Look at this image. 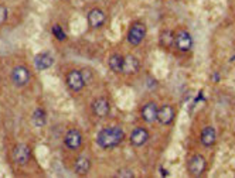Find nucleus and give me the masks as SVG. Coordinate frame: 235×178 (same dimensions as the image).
I'll return each mask as SVG.
<instances>
[{
	"mask_svg": "<svg viewBox=\"0 0 235 178\" xmlns=\"http://www.w3.org/2000/svg\"><path fill=\"white\" fill-rule=\"evenodd\" d=\"M125 138V133L121 127L117 126H109L103 127L102 130L96 134V143L101 149H114L119 146Z\"/></svg>",
	"mask_w": 235,
	"mask_h": 178,
	"instance_id": "nucleus-1",
	"label": "nucleus"
},
{
	"mask_svg": "<svg viewBox=\"0 0 235 178\" xmlns=\"http://www.w3.org/2000/svg\"><path fill=\"white\" fill-rule=\"evenodd\" d=\"M146 37V25L140 21L133 23L128 30V37L126 40L130 45H139Z\"/></svg>",
	"mask_w": 235,
	"mask_h": 178,
	"instance_id": "nucleus-2",
	"label": "nucleus"
},
{
	"mask_svg": "<svg viewBox=\"0 0 235 178\" xmlns=\"http://www.w3.org/2000/svg\"><path fill=\"white\" fill-rule=\"evenodd\" d=\"M10 76H11V82L18 88L26 86V85L30 82V78H31L29 68L24 65H16L14 68L11 69Z\"/></svg>",
	"mask_w": 235,
	"mask_h": 178,
	"instance_id": "nucleus-3",
	"label": "nucleus"
},
{
	"mask_svg": "<svg viewBox=\"0 0 235 178\" xmlns=\"http://www.w3.org/2000/svg\"><path fill=\"white\" fill-rule=\"evenodd\" d=\"M65 82L68 85L72 92H79L84 89L87 81H85L84 75H82L81 71H77V69H72L70 72L67 74V78H65Z\"/></svg>",
	"mask_w": 235,
	"mask_h": 178,
	"instance_id": "nucleus-4",
	"label": "nucleus"
},
{
	"mask_svg": "<svg viewBox=\"0 0 235 178\" xmlns=\"http://www.w3.org/2000/svg\"><path fill=\"white\" fill-rule=\"evenodd\" d=\"M207 163L206 158L201 156V154H195L190 158L188 161V172H190L193 177H200V175L206 171Z\"/></svg>",
	"mask_w": 235,
	"mask_h": 178,
	"instance_id": "nucleus-5",
	"label": "nucleus"
},
{
	"mask_svg": "<svg viewBox=\"0 0 235 178\" xmlns=\"http://www.w3.org/2000/svg\"><path fill=\"white\" fill-rule=\"evenodd\" d=\"M173 43H174V45L177 47V50L186 52V51H190L191 47H193V37L190 36L188 31L181 30V31H179V33L174 36Z\"/></svg>",
	"mask_w": 235,
	"mask_h": 178,
	"instance_id": "nucleus-6",
	"label": "nucleus"
},
{
	"mask_svg": "<svg viewBox=\"0 0 235 178\" xmlns=\"http://www.w3.org/2000/svg\"><path fill=\"white\" fill-rule=\"evenodd\" d=\"M64 144L70 150H78L82 146V134L77 129H70L64 136Z\"/></svg>",
	"mask_w": 235,
	"mask_h": 178,
	"instance_id": "nucleus-7",
	"label": "nucleus"
},
{
	"mask_svg": "<svg viewBox=\"0 0 235 178\" xmlns=\"http://www.w3.org/2000/svg\"><path fill=\"white\" fill-rule=\"evenodd\" d=\"M31 157V150L27 144H17L13 150V158L18 165H26Z\"/></svg>",
	"mask_w": 235,
	"mask_h": 178,
	"instance_id": "nucleus-8",
	"label": "nucleus"
},
{
	"mask_svg": "<svg viewBox=\"0 0 235 178\" xmlns=\"http://www.w3.org/2000/svg\"><path fill=\"white\" fill-rule=\"evenodd\" d=\"M110 112V103L105 98H96L92 102V113L96 117H105Z\"/></svg>",
	"mask_w": 235,
	"mask_h": 178,
	"instance_id": "nucleus-9",
	"label": "nucleus"
},
{
	"mask_svg": "<svg viewBox=\"0 0 235 178\" xmlns=\"http://www.w3.org/2000/svg\"><path fill=\"white\" fill-rule=\"evenodd\" d=\"M106 21V14L101 9H92L88 13V24L91 28H101Z\"/></svg>",
	"mask_w": 235,
	"mask_h": 178,
	"instance_id": "nucleus-10",
	"label": "nucleus"
},
{
	"mask_svg": "<svg viewBox=\"0 0 235 178\" xmlns=\"http://www.w3.org/2000/svg\"><path fill=\"white\" fill-rule=\"evenodd\" d=\"M176 110L171 105H163L157 109V122L160 124H170L174 120Z\"/></svg>",
	"mask_w": 235,
	"mask_h": 178,
	"instance_id": "nucleus-11",
	"label": "nucleus"
},
{
	"mask_svg": "<svg viewBox=\"0 0 235 178\" xmlns=\"http://www.w3.org/2000/svg\"><path fill=\"white\" fill-rule=\"evenodd\" d=\"M129 140H130L132 146H135V147H142L149 140V131L144 127H136V129L132 130V133H130Z\"/></svg>",
	"mask_w": 235,
	"mask_h": 178,
	"instance_id": "nucleus-12",
	"label": "nucleus"
},
{
	"mask_svg": "<svg viewBox=\"0 0 235 178\" xmlns=\"http://www.w3.org/2000/svg\"><path fill=\"white\" fill-rule=\"evenodd\" d=\"M157 105L154 102H147L142 106L140 109V115H142V119L146 122V123H153L157 120Z\"/></svg>",
	"mask_w": 235,
	"mask_h": 178,
	"instance_id": "nucleus-13",
	"label": "nucleus"
},
{
	"mask_svg": "<svg viewBox=\"0 0 235 178\" xmlns=\"http://www.w3.org/2000/svg\"><path fill=\"white\" fill-rule=\"evenodd\" d=\"M140 68V62L136 58L135 55H126L123 57V68H122V74L126 75H133L139 71Z\"/></svg>",
	"mask_w": 235,
	"mask_h": 178,
	"instance_id": "nucleus-14",
	"label": "nucleus"
},
{
	"mask_svg": "<svg viewBox=\"0 0 235 178\" xmlns=\"http://www.w3.org/2000/svg\"><path fill=\"white\" fill-rule=\"evenodd\" d=\"M52 64H54V58L47 52H41V54L36 55V58H34V65H36V68L38 71H44V69L51 68Z\"/></svg>",
	"mask_w": 235,
	"mask_h": 178,
	"instance_id": "nucleus-15",
	"label": "nucleus"
},
{
	"mask_svg": "<svg viewBox=\"0 0 235 178\" xmlns=\"http://www.w3.org/2000/svg\"><path fill=\"white\" fill-rule=\"evenodd\" d=\"M215 138H217V133H215V129L213 126H207L202 129L201 136H200V140H201V144L210 147L215 143Z\"/></svg>",
	"mask_w": 235,
	"mask_h": 178,
	"instance_id": "nucleus-16",
	"label": "nucleus"
},
{
	"mask_svg": "<svg viewBox=\"0 0 235 178\" xmlns=\"http://www.w3.org/2000/svg\"><path fill=\"white\" fill-rule=\"evenodd\" d=\"M91 170V161L87 157H78L74 165V171L77 175H87Z\"/></svg>",
	"mask_w": 235,
	"mask_h": 178,
	"instance_id": "nucleus-17",
	"label": "nucleus"
},
{
	"mask_svg": "<svg viewBox=\"0 0 235 178\" xmlns=\"http://www.w3.org/2000/svg\"><path fill=\"white\" fill-rule=\"evenodd\" d=\"M109 68L116 74L122 72L123 68V57L121 54H112L109 57Z\"/></svg>",
	"mask_w": 235,
	"mask_h": 178,
	"instance_id": "nucleus-18",
	"label": "nucleus"
},
{
	"mask_svg": "<svg viewBox=\"0 0 235 178\" xmlns=\"http://www.w3.org/2000/svg\"><path fill=\"white\" fill-rule=\"evenodd\" d=\"M45 120H47V117H45V112L41 108H38V109L34 110L33 113V123L36 124L37 127H43L45 124Z\"/></svg>",
	"mask_w": 235,
	"mask_h": 178,
	"instance_id": "nucleus-19",
	"label": "nucleus"
},
{
	"mask_svg": "<svg viewBox=\"0 0 235 178\" xmlns=\"http://www.w3.org/2000/svg\"><path fill=\"white\" fill-rule=\"evenodd\" d=\"M52 34H54V37L57 38V40H60V41H64L67 38L65 31H64L63 27H61L60 24H54V25H52Z\"/></svg>",
	"mask_w": 235,
	"mask_h": 178,
	"instance_id": "nucleus-20",
	"label": "nucleus"
},
{
	"mask_svg": "<svg viewBox=\"0 0 235 178\" xmlns=\"http://www.w3.org/2000/svg\"><path fill=\"white\" fill-rule=\"evenodd\" d=\"M115 177H117V178H133L135 174H133V171L129 170V168H121V170L116 171Z\"/></svg>",
	"mask_w": 235,
	"mask_h": 178,
	"instance_id": "nucleus-21",
	"label": "nucleus"
},
{
	"mask_svg": "<svg viewBox=\"0 0 235 178\" xmlns=\"http://www.w3.org/2000/svg\"><path fill=\"white\" fill-rule=\"evenodd\" d=\"M7 9H6V6H3V4H0V24H3L6 20H7Z\"/></svg>",
	"mask_w": 235,
	"mask_h": 178,
	"instance_id": "nucleus-22",
	"label": "nucleus"
},
{
	"mask_svg": "<svg viewBox=\"0 0 235 178\" xmlns=\"http://www.w3.org/2000/svg\"><path fill=\"white\" fill-rule=\"evenodd\" d=\"M162 175H167V171H166V170H162Z\"/></svg>",
	"mask_w": 235,
	"mask_h": 178,
	"instance_id": "nucleus-23",
	"label": "nucleus"
}]
</instances>
